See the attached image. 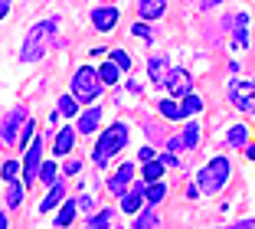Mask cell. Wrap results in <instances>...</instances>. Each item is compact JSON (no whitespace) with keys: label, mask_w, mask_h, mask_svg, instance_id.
Wrapping results in <instances>:
<instances>
[{"label":"cell","mask_w":255,"mask_h":229,"mask_svg":"<svg viewBox=\"0 0 255 229\" xmlns=\"http://www.w3.org/2000/svg\"><path fill=\"white\" fill-rule=\"evenodd\" d=\"M56 26H59V20H43L26 33V43H23V49H20V59L26 62V66H30V62H39L46 56V49L53 46Z\"/></svg>","instance_id":"6da1fadb"},{"label":"cell","mask_w":255,"mask_h":229,"mask_svg":"<svg viewBox=\"0 0 255 229\" xmlns=\"http://www.w3.org/2000/svg\"><path fill=\"white\" fill-rule=\"evenodd\" d=\"M128 125L125 121H112V125L102 131V138H98V144H95V151H92V157H95V164L98 167H105L108 161H112V154H118L121 148L128 144Z\"/></svg>","instance_id":"7a4b0ae2"},{"label":"cell","mask_w":255,"mask_h":229,"mask_svg":"<svg viewBox=\"0 0 255 229\" xmlns=\"http://www.w3.org/2000/svg\"><path fill=\"white\" fill-rule=\"evenodd\" d=\"M229 177H233V164H229V157H213V161L200 170V190L206 193V197H216V193L226 190Z\"/></svg>","instance_id":"3957f363"},{"label":"cell","mask_w":255,"mask_h":229,"mask_svg":"<svg viewBox=\"0 0 255 229\" xmlns=\"http://www.w3.org/2000/svg\"><path fill=\"white\" fill-rule=\"evenodd\" d=\"M102 92H105V85H102V79H98L95 69H92V66L75 69V75H72V95L79 98V102L89 105V102H95Z\"/></svg>","instance_id":"277c9868"},{"label":"cell","mask_w":255,"mask_h":229,"mask_svg":"<svg viewBox=\"0 0 255 229\" xmlns=\"http://www.w3.org/2000/svg\"><path fill=\"white\" fill-rule=\"evenodd\" d=\"M229 102L242 115H255V79H233L229 82Z\"/></svg>","instance_id":"5b68a950"},{"label":"cell","mask_w":255,"mask_h":229,"mask_svg":"<svg viewBox=\"0 0 255 229\" xmlns=\"http://www.w3.org/2000/svg\"><path fill=\"white\" fill-rule=\"evenodd\" d=\"M39 164H43V141L33 134V141L26 144V157H23V187H33L36 184V174H39Z\"/></svg>","instance_id":"8992f818"},{"label":"cell","mask_w":255,"mask_h":229,"mask_svg":"<svg viewBox=\"0 0 255 229\" xmlns=\"http://www.w3.org/2000/svg\"><path fill=\"white\" fill-rule=\"evenodd\" d=\"M160 89L170 92V98H183L187 92H193V75H190L187 69H180V66H170V69H167V79H164V85H160Z\"/></svg>","instance_id":"52a82bcc"},{"label":"cell","mask_w":255,"mask_h":229,"mask_svg":"<svg viewBox=\"0 0 255 229\" xmlns=\"http://www.w3.org/2000/svg\"><path fill=\"white\" fill-rule=\"evenodd\" d=\"M23 118H26V108H13L10 115L0 118V144L3 148H16V134H20Z\"/></svg>","instance_id":"ba28073f"},{"label":"cell","mask_w":255,"mask_h":229,"mask_svg":"<svg viewBox=\"0 0 255 229\" xmlns=\"http://www.w3.org/2000/svg\"><path fill=\"white\" fill-rule=\"evenodd\" d=\"M141 207H144V184H141V180H131V187L121 193V213L134 216Z\"/></svg>","instance_id":"9c48e42d"},{"label":"cell","mask_w":255,"mask_h":229,"mask_svg":"<svg viewBox=\"0 0 255 229\" xmlns=\"http://www.w3.org/2000/svg\"><path fill=\"white\" fill-rule=\"evenodd\" d=\"M118 16H121V10H115V7H95L92 10V26L98 33H108L118 26Z\"/></svg>","instance_id":"30bf717a"},{"label":"cell","mask_w":255,"mask_h":229,"mask_svg":"<svg viewBox=\"0 0 255 229\" xmlns=\"http://www.w3.org/2000/svg\"><path fill=\"white\" fill-rule=\"evenodd\" d=\"M131 180H134V164H121L118 170H115V177H112V197H121V193L131 187Z\"/></svg>","instance_id":"8fae6325"},{"label":"cell","mask_w":255,"mask_h":229,"mask_svg":"<svg viewBox=\"0 0 255 229\" xmlns=\"http://www.w3.org/2000/svg\"><path fill=\"white\" fill-rule=\"evenodd\" d=\"M137 13H141V20L154 23L167 13V0H137Z\"/></svg>","instance_id":"7c38bea8"},{"label":"cell","mask_w":255,"mask_h":229,"mask_svg":"<svg viewBox=\"0 0 255 229\" xmlns=\"http://www.w3.org/2000/svg\"><path fill=\"white\" fill-rule=\"evenodd\" d=\"M72 148H75V128H59V134H56V141H53L56 157H69Z\"/></svg>","instance_id":"4fadbf2b"},{"label":"cell","mask_w":255,"mask_h":229,"mask_svg":"<svg viewBox=\"0 0 255 229\" xmlns=\"http://www.w3.org/2000/svg\"><path fill=\"white\" fill-rule=\"evenodd\" d=\"M62 200H66V184H62V180H56V184H49V193L43 197L39 210H43V213H49V210H56V207H59Z\"/></svg>","instance_id":"5bb4252c"},{"label":"cell","mask_w":255,"mask_h":229,"mask_svg":"<svg viewBox=\"0 0 255 229\" xmlns=\"http://www.w3.org/2000/svg\"><path fill=\"white\" fill-rule=\"evenodd\" d=\"M75 118H79L75 131H79V134H92L98 125H102V111H98V108H89L85 115H75Z\"/></svg>","instance_id":"9a60e30c"},{"label":"cell","mask_w":255,"mask_h":229,"mask_svg":"<svg viewBox=\"0 0 255 229\" xmlns=\"http://www.w3.org/2000/svg\"><path fill=\"white\" fill-rule=\"evenodd\" d=\"M164 197H167V184L164 180H150V184H144V203L157 207V203H164Z\"/></svg>","instance_id":"2e32d148"},{"label":"cell","mask_w":255,"mask_h":229,"mask_svg":"<svg viewBox=\"0 0 255 229\" xmlns=\"http://www.w3.org/2000/svg\"><path fill=\"white\" fill-rule=\"evenodd\" d=\"M226 144H229V148H236V151H242L249 144V128L242 125V121H239V125H233L229 131H226Z\"/></svg>","instance_id":"e0dca14e"},{"label":"cell","mask_w":255,"mask_h":229,"mask_svg":"<svg viewBox=\"0 0 255 229\" xmlns=\"http://www.w3.org/2000/svg\"><path fill=\"white\" fill-rule=\"evenodd\" d=\"M95 72H98V79H102V85H112V89H115V85L121 82V69L115 66L112 59H108V62H102V66H98Z\"/></svg>","instance_id":"ac0fdd59"},{"label":"cell","mask_w":255,"mask_h":229,"mask_svg":"<svg viewBox=\"0 0 255 229\" xmlns=\"http://www.w3.org/2000/svg\"><path fill=\"white\" fill-rule=\"evenodd\" d=\"M167 69H170V66H167V59H160V56H154V59L147 62V75H150V82H154L157 89L164 85V79H167Z\"/></svg>","instance_id":"d6986e66"},{"label":"cell","mask_w":255,"mask_h":229,"mask_svg":"<svg viewBox=\"0 0 255 229\" xmlns=\"http://www.w3.org/2000/svg\"><path fill=\"white\" fill-rule=\"evenodd\" d=\"M75 213H79V207H75V200H62V210H59V213H56L53 226H72Z\"/></svg>","instance_id":"ffe728a7"},{"label":"cell","mask_w":255,"mask_h":229,"mask_svg":"<svg viewBox=\"0 0 255 229\" xmlns=\"http://www.w3.org/2000/svg\"><path fill=\"white\" fill-rule=\"evenodd\" d=\"M131 226H134V229H150V226H160V220H157V213H154V210H137Z\"/></svg>","instance_id":"44dd1931"},{"label":"cell","mask_w":255,"mask_h":229,"mask_svg":"<svg viewBox=\"0 0 255 229\" xmlns=\"http://www.w3.org/2000/svg\"><path fill=\"white\" fill-rule=\"evenodd\" d=\"M62 118H75L79 115V98L75 95H59V108H56Z\"/></svg>","instance_id":"7402d4cb"},{"label":"cell","mask_w":255,"mask_h":229,"mask_svg":"<svg viewBox=\"0 0 255 229\" xmlns=\"http://www.w3.org/2000/svg\"><path fill=\"white\" fill-rule=\"evenodd\" d=\"M180 108H183V118H190V115H200V111H203V102H200V95L187 92V95L180 98Z\"/></svg>","instance_id":"603a6c76"},{"label":"cell","mask_w":255,"mask_h":229,"mask_svg":"<svg viewBox=\"0 0 255 229\" xmlns=\"http://www.w3.org/2000/svg\"><path fill=\"white\" fill-rule=\"evenodd\" d=\"M141 174H144V180H147V184H150V180H160V177H164V161H157V157L144 161V170H141Z\"/></svg>","instance_id":"cb8c5ba5"},{"label":"cell","mask_w":255,"mask_h":229,"mask_svg":"<svg viewBox=\"0 0 255 229\" xmlns=\"http://www.w3.org/2000/svg\"><path fill=\"white\" fill-rule=\"evenodd\" d=\"M160 115H164L167 121H183V108H180V102H173V98L160 102Z\"/></svg>","instance_id":"d4e9b609"},{"label":"cell","mask_w":255,"mask_h":229,"mask_svg":"<svg viewBox=\"0 0 255 229\" xmlns=\"http://www.w3.org/2000/svg\"><path fill=\"white\" fill-rule=\"evenodd\" d=\"M20 200H23V184H16V177L7 180V207L16 210V207H20Z\"/></svg>","instance_id":"484cf974"},{"label":"cell","mask_w":255,"mask_h":229,"mask_svg":"<svg viewBox=\"0 0 255 229\" xmlns=\"http://www.w3.org/2000/svg\"><path fill=\"white\" fill-rule=\"evenodd\" d=\"M33 134H36V125H33V118H23V131L16 134V148H26L33 141Z\"/></svg>","instance_id":"4316f807"},{"label":"cell","mask_w":255,"mask_h":229,"mask_svg":"<svg viewBox=\"0 0 255 229\" xmlns=\"http://www.w3.org/2000/svg\"><path fill=\"white\" fill-rule=\"evenodd\" d=\"M183 148H196V144H200V125H196V121H190L187 128H183Z\"/></svg>","instance_id":"83f0119b"},{"label":"cell","mask_w":255,"mask_h":229,"mask_svg":"<svg viewBox=\"0 0 255 229\" xmlns=\"http://www.w3.org/2000/svg\"><path fill=\"white\" fill-rule=\"evenodd\" d=\"M36 180H43V184H56V180H59V167H56V164H39Z\"/></svg>","instance_id":"f1b7e54d"},{"label":"cell","mask_w":255,"mask_h":229,"mask_svg":"<svg viewBox=\"0 0 255 229\" xmlns=\"http://www.w3.org/2000/svg\"><path fill=\"white\" fill-rule=\"evenodd\" d=\"M85 226H92V229H105V226H112V210H102V213H95L92 220H85Z\"/></svg>","instance_id":"f546056e"},{"label":"cell","mask_w":255,"mask_h":229,"mask_svg":"<svg viewBox=\"0 0 255 229\" xmlns=\"http://www.w3.org/2000/svg\"><path fill=\"white\" fill-rule=\"evenodd\" d=\"M112 62L121 69V72H128V69H131V56H128L125 49H112Z\"/></svg>","instance_id":"4dcf8cb0"},{"label":"cell","mask_w":255,"mask_h":229,"mask_svg":"<svg viewBox=\"0 0 255 229\" xmlns=\"http://www.w3.org/2000/svg\"><path fill=\"white\" fill-rule=\"evenodd\" d=\"M131 33H134L137 39H147V43H154V33H150L147 20H144V23H134V26H131Z\"/></svg>","instance_id":"1f68e13d"},{"label":"cell","mask_w":255,"mask_h":229,"mask_svg":"<svg viewBox=\"0 0 255 229\" xmlns=\"http://www.w3.org/2000/svg\"><path fill=\"white\" fill-rule=\"evenodd\" d=\"M16 170H20V164H16V161H3V164H0V177H3V180H13Z\"/></svg>","instance_id":"d6a6232c"},{"label":"cell","mask_w":255,"mask_h":229,"mask_svg":"<svg viewBox=\"0 0 255 229\" xmlns=\"http://www.w3.org/2000/svg\"><path fill=\"white\" fill-rule=\"evenodd\" d=\"M75 207H79V210H85V213H89V210H92V207H95V200H92V197H89V193H82V197L75 200Z\"/></svg>","instance_id":"836d02e7"},{"label":"cell","mask_w":255,"mask_h":229,"mask_svg":"<svg viewBox=\"0 0 255 229\" xmlns=\"http://www.w3.org/2000/svg\"><path fill=\"white\" fill-rule=\"evenodd\" d=\"M62 170H66L69 177H75V174H79V170H82V164H79V161H69V164H66V167H62Z\"/></svg>","instance_id":"e575fe53"},{"label":"cell","mask_w":255,"mask_h":229,"mask_svg":"<svg viewBox=\"0 0 255 229\" xmlns=\"http://www.w3.org/2000/svg\"><path fill=\"white\" fill-rule=\"evenodd\" d=\"M167 151H183V138H170L167 141Z\"/></svg>","instance_id":"d590c367"},{"label":"cell","mask_w":255,"mask_h":229,"mask_svg":"<svg viewBox=\"0 0 255 229\" xmlns=\"http://www.w3.org/2000/svg\"><path fill=\"white\" fill-rule=\"evenodd\" d=\"M128 92H134V95H141V92H144V85H141L137 79H131V82H128Z\"/></svg>","instance_id":"8d00e7d4"},{"label":"cell","mask_w":255,"mask_h":229,"mask_svg":"<svg viewBox=\"0 0 255 229\" xmlns=\"http://www.w3.org/2000/svg\"><path fill=\"white\" fill-rule=\"evenodd\" d=\"M233 229H255V220H239L233 223Z\"/></svg>","instance_id":"74e56055"},{"label":"cell","mask_w":255,"mask_h":229,"mask_svg":"<svg viewBox=\"0 0 255 229\" xmlns=\"http://www.w3.org/2000/svg\"><path fill=\"white\" fill-rule=\"evenodd\" d=\"M10 7H13V0H0V20L10 13Z\"/></svg>","instance_id":"f35d334b"},{"label":"cell","mask_w":255,"mask_h":229,"mask_svg":"<svg viewBox=\"0 0 255 229\" xmlns=\"http://www.w3.org/2000/svg\"><path fill=\"white\" fill-rule=\"evenodd\" d=\"M160 161H164V167H177V157H173V151H170V154H164Z\"/></svg>","instance_id":"ab89813d"},{"label":"cell","mask_w":255,"mask_h":229,"mask_svg":"<svg viewBox=\"0 0 255 229\" xmlns=\"http://www.w3.org/2000/svg\"><path fill=\"white\" fill-rule=\"evenodd\" d=\"M187 197H190V200H196V197H200V187L190 184V187H187Z\"/></svg>","instance_id":"60d3db41"},{"label":"cell","mask_w":255,"mask_h":229,"mask_svg":"<svg viewBox=\"0 0 255 229\" xmlns=\"http://www.w3.org/2000/svg\"><path fill=\"white\" fill-rule=\"evenodd\" d=\"M137 157H141V164H144V161H150V157H154V151H150V148H141V154H137Z\"/></svg>","instance_id":"b9f144b4"},{"label":"cell","mask_w":255,"mask_h":229,"mask_svg":"<svg viewBox=\"0 0 255 229\" xmlns=\"http://www.w3.org/2000/svg\"><path fill=\"white\" fill-rule=\"evenodd\" d=\"M216 3H223V0H203V10H213Z\"/></svg>","instance_id":"7bdbcfd3"},{"label":"cell","mask_w":255,"mask_h":229,"mask_svg":"<svg viewBox=\"0 0 255 229\" xmlns=\"http://www.w3.org/2000/svg\"><path fill=\"white\" fill-rule=\"evenodd\" d=\"M246 157H249V161H255V144H246Z\"/></svg>","instance_id":"ee69618b"},{"label":"cell","mask_w":255,"mask_h":229,"mask_svg":"<svg viewBox=\"0 0 255 229\" xmlns=\"http://www.w3.org/2000/svg\"><path fill=\"white\" fill-rule=\"evenodd\" d=\"M10 223H7V213H0V229H7Z\"/></svg>","instance_id":"f6af8a7d"}]
</instances>
